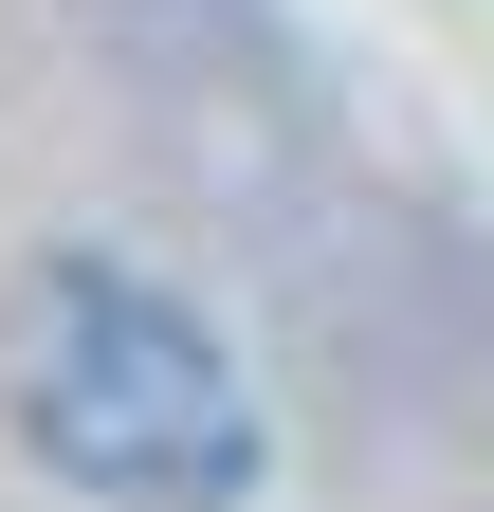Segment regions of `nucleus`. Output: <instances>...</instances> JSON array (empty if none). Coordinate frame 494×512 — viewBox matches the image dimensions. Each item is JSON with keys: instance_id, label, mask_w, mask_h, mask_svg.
<instances>
[{"instance_id": "nucleus-1", "label": "nucleus", "mask_w": 494, "mask_h": 512, "mask_svg": "<svg viewBox=\"0 0 494 512\" xmlns=\"http://www.w3.org/2000/svg\"><path fill=\"white\" fill-rule=\"evenodd\" d=\"M0 384H19L37 458L129 494V512H220L257 476V421H238V366L183 330L147 275H37L19 330H0Z\"/></svg>"}]
</instances>
